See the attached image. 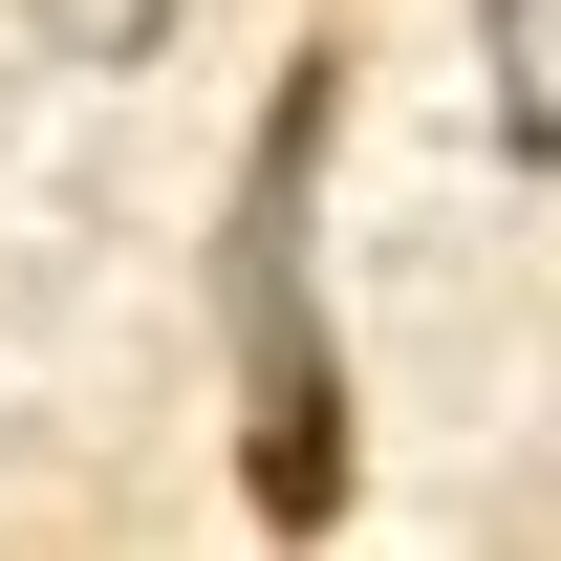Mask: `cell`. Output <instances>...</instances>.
<instances>
[{
	"label": "cell",
	"instance_id": "1",
	"mask_svg": "<svg viewBox=\"0 0 561 561\" xmlns=\"http://www.w3.org/2000/svg\"><path fill=\"white\" fill-rule=\"evenodd\" d=\"M324 130H346V66L302 44L238 151V216H216V346H238V476H260L280 540L346 518V346H324Z\"/></svg>",
	"mask_w": 561,
	"mask_h": 561
},
{
	"label": "cell",
	"instance_id": "2",
	"mask_svg": "<svg viewBox=\"0 0 561 561\" xmlns=\"http://www.w3.org/2000/svg\"><path fill=\"white\" fill-rule=\"evenodd\" d=\"M476 66H496V151L561 173V0H476Z\"/></svg>",
	"mask_w": 561,
	"mask_h": 561
},
{
	"label": "cell",
	"instance_id": "3",
	"mask_svg": "<svg viewBox=\"0 0 561 561\" xmlns=\"http://www.w3.org/2000/svg\"><path fill=\"white\" fill-rule=\"evenodd\" d=\"M173 22H195V0H22V44H44V66H151Z\"/></svg>",
	"mask_w": 561,
	"mask_h": 561
}]
</instances>
